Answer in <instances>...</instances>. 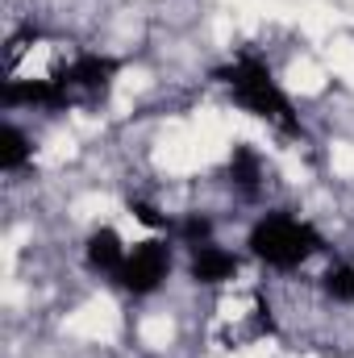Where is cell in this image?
Returning a JSON list of instances; mask_svg holds the SVG:
<instances>
[{"label":"cell","mask_w":354,"mask_h":358,"mask_svg":"<svg viewBox=\"0 0 354 358\" xmlns=\"http://www.w3.org/2000/svg\"><path fill=\"white\" fill-rule=\"evenodd\" d=\"M221 80L234 88V96L250 108V113H259V117H271L279 129H288V134H300V121L292 117V104L283 100V92L275 88V80H271V71H267L259 59H242L238 67H229V71H221Z\"/></svg>","instance_id":"1"},{"label":"cell","mask_w":354,"mask_h":358,"mask_svg":"<svg viewBox=\"0 0 354 358\" xmlns=\"http://www.w3.org/2000/svg\"><path fill=\"white\" fill-rule=\"evenodd\" d=\"M234 183L246 187V192L259 187V159H255V150H246V146L234 150Z\"/></svg>","instance_id":"7"},{"label":"cell","mask_w":354,"mask_h":358,"mask_svg":"<svg viewBox=\"0 0 354 358\" xmlns=\"http://www.w3.org/2000/svg\"><path fill=\"white\" fill-rule=\"evenodd\" d=\"M238 271V259L234 255H225V250H217V246H196V259H192V275L200 279V283H221V279H229Z\"/></svg>","instance_id":"5"},{"label":"cell","mask_w":354,"mask_h":358,"mask_svg":"<svg viewBox=\"0 0 354 358\" xmlns=\"http://www.w3.org/2000/svg\"><path fill=\"white\" fill-rule=\"evenodd\" d=\"M325 287H330L334 300H354V271L351 267L330 271V275H325Z\"/></svg>","instance_id":"9"},{"label":"cell","mask_w":354,"mask_h":358,"mask_svg":"<svg viewBox=\"0 0 354 358\" xmlns=\"http://www.w3.org/2000/svg\"><path fill=\"white\" fill-rule=\"evenodd\" d=\"M250 246H255V255L267 259L271 267H296L300 259H309L321 246V238L309 225H300V221H292L283 213H271V217H263L255 225Z\"/></svg>","instance_id":"2"},{"label":"cell","mask_w":354,"mask_h":358,"mask_svg":"<svg viewBox=\"0 0 354 358\" xmlns=\"http://www.w3.org/2000/svg\"><path fill=\"white\" fill-rule=\"evenodd\" d=\"M134 213H138V221H146V225H155V229H159V225H167V217H159L150 204H134Z\"/></svg>","instance_id":"11"},{"label":"cell","mask_w":354,"mask_h":358,"mask_svg":"<svg viewBox=\"0 0 354 358\" xmlns=\"http://www.w3.org/2000/svg\"><path fill=\"white\" fill-rule=\"evenodd\" d=\"M117 71V63L113 59H100V55H84L59 84H63V92L71 96V88H84V92H100L104 84H108V76Z\"/></svg>","instance_id":"4"},{"label":"cell","mask_w":354,"mask_h":358,"mask_svg":"<svg viewBox=\"0 0 354 358\" xmlns=\"http://www.w3.org/2000/svg\"><path fill=\"white\" fill-rule=\"evenodd\" d=\"M25 155H29L25 134H21V129H8V134H4V171H17V167L25 163Z\"/></svg>","instance_id":"8"},{"label":"cell","mask_w":354,"mask_h":358,"mask_svg":"<svg viewBox=\"0 0 354 358\" xmlns=\"http://www.w3.org/2000/svg\"><path fill=\"white\" fill-rule=\"evenodd\" d=\"M88 263H92V267H100V271H121V263H125V250H121V242H117V234H113V229L92 234Z\"/></svg>","instance_id":"6"},{"label":"cell","mask_w":354,"mask_h":358,"mask_svg":"<svg viewBox=\"0 0 354 358\" xmlns=\"http://www.w3.org/2000/svg\"><path fill=\"white\" fill-rule=\"evenodd\" d=\"M208 234H213L208 217H200V213H196V217H187V221H183V238H187L192 246H204V242H208Z\"/></svg>","instance_id":"10"},{"label":"cell","mask_w":354,"mask_h":358,"mask_svg":"<svg viewBox=\"0 0 354 358\" xmlns=\"http://www.w3.org/2000/svg\"><path fill=\"white\" fill-rule=\"evenodd\" d=\"M167 246H159V242H142V246H134V255H125V263L117 271V279L129 287V292H138V296H146V292H155L159 283H163V275H167Z\"/></svg>","instance_id":"3"}]
</instances>
